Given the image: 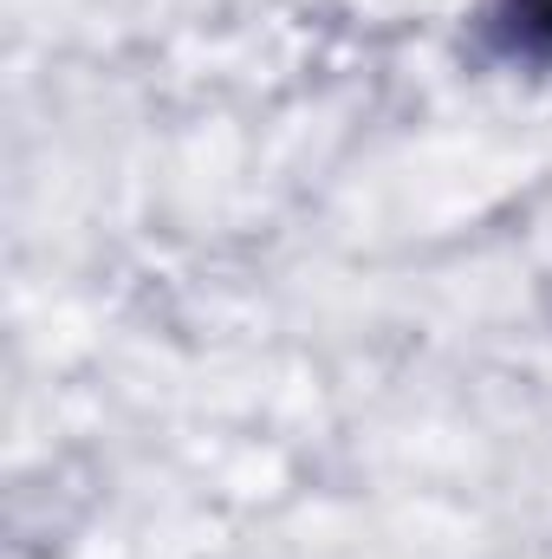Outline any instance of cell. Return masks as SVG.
<instances>
[{
    "label": "cell",
    "instance_id": "cell-1",
    "mask_svg": "<svg viewBox=\"0 0 552 559\" xmlns=\"http://www.w3.org/2000/svg\"><path fill=\"white\" fill-rule=\"evenodd\" d=\"M507 20H514V33L527 46L552 52V0H507Z\"/></svg>",
    "mask_w": 552,
    "mask_h": 559
}]
</instances>
